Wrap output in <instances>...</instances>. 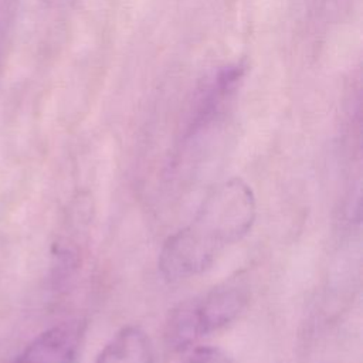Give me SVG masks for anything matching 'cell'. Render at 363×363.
Wrapping results in <instances>:
<instances>
[{
    "instance_id": "cell-1",
    "label": "cell",
    "mask_w": 363,
    "mask_h": 363,
    "mask_svg": "<svg viewBox=\"0 0 363 363\" xmlns=\"http://www.w3.org/2000/svg\"><path fill=\"white\" fill-rule=\"evenodd\" d=\"M255 213V196L244 180L233 177L217 184L190 223L164 241L159 254L160 272L170 281L203 272L250 233Z\"/></svg>"
},
{
    "instance_id": "cell-2",
    "label": "cell",
    "mask_w": 363,
    "mask_h": 363,
    "mask_svg": "<svg viewBox=\"0 0 363 363\" xmlns=\"http://www.w3.org/2000/svg\"><path fill=\"white\" fill-rule=\"evenodd\" d=\"M248 299L247 284L241 278H234L180 303L169 316L167 343L176 350L187 349L203 336L234 322L245 309Z\"/></svg>"
},
{
    "instance_id": "cell-3",
    "label": "cell",
    "mask_w": 363,
    "mask_h": 363,
    "mask_svg": "<svg viewBox=\"0 0 363 363\" xmlns=\"http://www.w3.org/2000/svg\"><path fill=\"white\" fill-rule=\"evenodd\" d=\"M82 322L68 320L37 335L13 363H74L82 337Z\"/></svg>"
},
{
    "instance_id": "cell-4",
    "label": "cell",
    "mask_w": 363,
    "mask_h": 363,
    "mask_svg": "<svg viewBox=\"0 0 363 363\" xmlns=\"http://www.w3.org/2000/svg\"><path fill=\"white\" fill-rule=\"evenodd\" d=\"M95 363H156V357L146 332L139 326H126L104 346Z\"/></svg>"
},
{
    "instance_id": "cell-5",
    "label": "cell",
    "mask_w": 363,
    "mask_h": 363,
    "mask_svg": "<svg viewBox=\"0 0 363 363\" xmlns=\"http://www.w3.org/2000/svg\"><path fill=\"white\" fill-rule=\"evenodd\" d=\"M187 363H231L230 357L217 347H199L194 350Z\"/></svg>"
}]
</instances>
